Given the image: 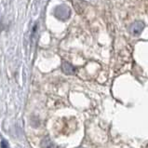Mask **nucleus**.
Segmentation results:
<instances>
[{
  "mask_svg": "<svg viewBox=\"0 0 148 148\" xmlns=\"http://www.w3.org/2000/svg\"><path fill=\"white\" fill-rule=\"evenodd\" d=\"M62 69L63 71V73L66 74V75H73L75 73V67L70 64L69 62H62Z\"/></svg>",
  "mask_w": 148,
  "mask_h": 148,
  "instance_id": "3",
  "label": "nucleus"
},
{
  "mask_svg": "<svg viewBox=\"0 0 148 148\" xmlns=\"http://www.w3.org/2000/svg\"><path fill=\"white\" fill-rule=\"evenodd\" d=\"M0 145H1V148H10V145H8V141H6V140H3Z\"/></svg>",
  "mask_w": 148,
  "mask_h": 148,
  "instance_id": "5",
  "label": "nucleus"
},
{
  "mask_svg": "<svg viewBox=\"0 0 148 148\" xmlns=\"http://www.w3.org/2000/svg\"><path fill=\"white\" fill-rule=\"evenodd\" d=\"M55 16L60 20H66L70 16V10L68 8L64 6H60L55 10Z\"/></svg>",
  "mask_w": 148,
  "mask_h": 148,
  "instance_id": "1",
  "label": "nucleus"
},
{
  "mask_svg": "<svg viewBox=\"0 0 148 148\" xmlns=\"http://www.w3.org/2000/svg\"><path fill=\"white\" fill-rule=\"evenodd\" d=\"M42 148H57L56 145L49 138H45L41 143Z\"/></svg>",
  "mask_w": 148,
  "mask_h": 148,
  "instance_id": "4",
  "label": "nucleus"
},
{
  "mask_svg": "<svg viewBox=\"0 0 148 148\" xmlns=\"http://www.w3.org/2000/svg\"><path fill=\"white\" fill-rule=\"evenodd\" d=\"M143 29H145V23L142 21H136L130 25V32L135 36H140L143 31Z\"/></svg>",
  "mask_w": 148,
  "mask_h": 148,
  "instance_id": "2",
  "label": "nucleus"
}]
</instances>
